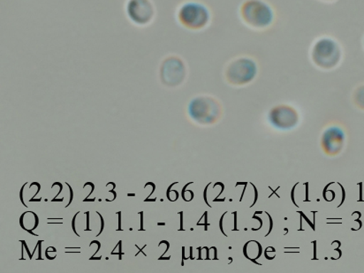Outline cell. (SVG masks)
Instances as JSON below:
<instances>
[{"label": "cell", "mask_w": 364, "mask_h": 273, "mask_svg": "<svg viewBox=\"0 0 364 273\" xmlns=\"http://www.w3.org/2000/svg\"><path fill=\"white\" fill-rule=\"evenodd\" d=\"M353 100L356 107L364 110V85H359L353 93Z\"/></svg>", "instance_id": "30bf717a"}, {"label": "cell", "mask_w": 364, "mask_h": 273, "mask_svg": "<svg viewBox=\"0 0 364 273\" xmlns=\"http://www.w3.org/2000/svg\"><path fill=\"white\" fill-rule=\"evenodd\" d=\"M176 14L178 23L193 32L205 31L213 21V10L200 0H185L177 7Z\"/></svg>", "instance_id": "3957f363"}, {"label": "cell", "mask_w": 364, "mask_h": 273, "mask_svg": "<svg viewBox=\"0 0 364 273\" xmlns=\"http://www.w3.org/2000/svg\"><path fill=\"white\" fill-rule=\"evenodd\" d=\"M188 73L187 62L177 54H170L161 61L159 67L160 80L164 85L177 87L187 79Z\"/></svg>", "instance_id": "5b68a950"}, {"label": "cell", "mask_w": 364, "mask_h": 273, "mask_svg": "<svg viewBox=\"0 0 364 273\" xmlns=\"http://www.w3.org/2000/svg\"><path fill=\"white\" fill-rule=\"evenodd\" d=\"M122 242H119V259L121 260L122 259Z\"/></svg>", "instance_id": "44dd1931"}, {"label": "cell", "mask_w": 364, "mask_h": 273, "mask_svg": "<svg viewBox=\"0 0 364 273\" xmlns=\"http://www.w3.org/2000/svg\"><path fill=\"white\" fill-rule=\"evenodd\" d=\"M26 184L27 183H25L23 187L21 188V191L20 192V198H21V203H23V206L26 207V208H27L28 205H26V203H24V200H23V191H24L25 186H26Z\"/></svg>", "instance_id": "4fadbf2b"}, {"label": "cell", "mask_w": 364, "mask_h": 273, "mask_svg": "<svg viewBox=\"0 0 364 273\" xmlns=\"http://www.w3.org/2000/svg\"><path fill=\"white\" fill-rule=\"evenodd\" d=\"M318 1L326 4H333L335 2L338 1V0H318Z\"/></svg>", "instance_id": "d6986e66"}, {"label": "cell", "mask_w": 364, "mask_h": 273, "mask_svg": "<svg viewBox=\"0 0 364 273\" xmlns=\"http://www.w3.org/2000/svg\"><path fill=\"white\" fill-rule=\"evenodd\" d=\"M95 201H96V198H93V199L86 198V199L83 200V202H95Z\"/></svg>", "instance_id": "7402d4cb"}, {"label": "cell", "mask_w": 364, "mask_h": 273, "mask_svg": "<svg viewBox=\"0 0 364 273\" xmlns=\"http://www.w3.org/2000/svg\"><path fill=\"white\" fill-rule=\"evenodd\" d=\"M238 14L247 28L257 32L270 31L278 19L275 7L267 0H244Z\"/></svg>", "instance_id": "7a4b0ae2"}, {"label": "cell", "mask_w": 364, "mask_h": 273, "mask_svg": "<svg viewBox=\"0 0 364 273\" xmlns=\"http://www.w3.org/2000/svg\"><path fill=\"white\" fill-rule=\"evenodd\" d=\"M65 184H67V186L69 188V191H70V201H69V203H68V205H65V208H68V207L69 205H70V203H72L73 199H74V192H73L70 185H69L68 183H65Z\"/></svg>", "instance_id": "8fae6325"}, {"label": "cell", "mask_w": 364, "mask_h": 273, "mask_svg": "<svg viewBox=\"0 0 364 273\" xmlns=\"http://www.w3.org/2000/svg\"><path fill=\"white\" fill-rule=\"evenodd\" d=\"M127 17L134 26L147 27L156 17V6L152 0H127Z\"/></svg>", "instance_id": "52a82bcc"}, {"label": "cell", "mask_w": 364, "mask_h": 273, "mask_svg": "<svg viewBox=\"0 0 364 273\" xmlns=\"http://www.w3.org/2000/svg\"><path fill=\"white\" fill-rule=\"evenodd\" d=\"M90 260H100L101 259V257H90Z\"/></svg>", "instance_id": "484cf974"}, {"label": "cell", "mask_w": 364, "mask_h": 273, "mask_svg": "<svg viewBox=\"0 0 364 273\" xmlns=\"http://www.w3.org/2000/svg\"><path fill=\"white\" fill-rule=\"evenodd\" d=\"M270 121L273 126L278 129H289L296 125L299 117L293 107L289 105H279L271 111Z\"/></svg>", "instance_id": "ba28073f"}, {"label": "cell", "mask_w": 364, "mask_h": 273, "mask_svg": "<svg viewBox=\"0 0 364 273\" xmlns=\"http://www.w3.org/2000/svg\"><path fill=\"white\" fill-rule=\"evenodd\" d=\"M155 201H156V198H154V199L146 198L144 200V202H155Z\"/></svg>", "instance_id": "cb8c5ba5"}, {"label": "cell", "mask_w": 364, "mask_h": 273, "mask_svg": "<svg viewBox=\"0 0 364 273\" xmlns=\"http://www.w3.org/2000/svg\"><path fill=\"white\" fill-rule=\"evenodd\" d=\"M140 215H141V229H140V230L144 231V220H143L144 213H143V212L140 213Z\"/></svg>", "instance_id": "ac0fdd59"}, {"label": "cell", "mask_w": 364, "mask_h": 273, "mask_svg": "<svg viewBox=\"0 0 364 273\" xmlns=\"http://www.w3.org/2000/svg\"><path fill=\"white\" fill-rule=\"evenodd\" d=\"M189 112L196 121L210 124L220 119L222 108L220 102L213 97L201 96L194 98L189 105Z\"/></svg>", "instance_id": "8992f818"}, {"label": "cell", "mask_w": 364, "mask_h": 273, "mask_svg": "<svg viewBox=\"0 0 364 273\" xmlns=\"http://www.w3.org/2000/svg\"><path fill=\"white\" fill-rule=\"evenodd\" d=\"M21 243H23L25 249H26L27 253H28V256H30V259H32V254H31L30 250H28V247L26 242L21 241Z\"/></svg>", "instance_id": "2e32d148"}, {"label": "cell", "mask_w": 364, "mask_h": 273, "mask_svg": "<svg viewBox=\"0 0 364 273\" xmlns=\"http://www.w3.org/2000/svg\"><path fill=\"white\" fill-rule=\"evenodd\" d=\"M43 242V241H39L38 242V246H39V253H38V259H41L42 260V257H41V243Z\"/></svg>", "instance_id": "ffe728a7"}, {"label": "cell", "mask_w": 364, "mask_h": 273, "mask_svg": "<svg viewBox=\"0 0 364 273\" xmlns=\"http://www.w3.org/2000/svg\"><path fill=\"white\" fill-rule=\"evenodd\" d=\"M362 45H363V48L364 50V36H363V38Z\"/></svg>", "instance_id": "4316f807"}, {"label": "cell", "mask_w": 364, "mask_h": 273, "mask_svg": "<svg viewBox=\"0 0 364 273\" xmlns=\"http://www.w3.org/2000/svg\"><path fill=\"white\" fill-rule=\"evenodd\" d=\"M41 201V198H39V199H31L30 200V202H40Z\"/></svg>", "instance_id": "d4e9b609"}, {"label": "cell", "mask_w": 364, "mask_h": 273, "mask_svg": "<svg viewBox=\"0 0 364 273\" xmlns=\"http://www.w3.org/2000/svg\"><path fill=\"white\" fill-rule=\"evenodd\" d=\"M97 214L98 215V216L100 217V220H101V229H100V234L97 235V236H100L102 234V232H103V230H104L105 222H104L103 216H102V215L100 213L97 212Z\"/></svg>", "instance_id": "7c38bea8"}, {"label": "cell", "mask_w": 364, "mask_h": 273, "mask_svg": "<svg viewBox=\"0 0 364 273\" xmlns=\"http://www.w3.org/2000/svg\"><path fill=\"white\" fill-rule=\"evenodd\" d=\"M78 214H79V213L75 215L74 218H73L72 228H73V231H74L75 234L77 236H80L79 234H77V232H76V229H75V218Z\"/></svg>", "instance_id": "5bb4252c"}, {"label": "cell", "mask_w": 364, "mask_h": 273, "mask_svg": "<svg viewBox=\"0 0 364 273\" xmlns=\"http://www.w3.org/2000/svg\"><path fill=\"white\" fill-rule=\"evenodd\" d=\"M159 225H166V223H159Z\"/></svg>", "instance_id": "83f0119b"}, {"label": "cell", "mask_w": 364, "mask_h": 273, "mask_svg": "<svg viewBox=\"0 0 364 273\" xmlns=\"http://www.w3.org/2000/svg\"><path fill=\"white\" fill-rule=\"evenodd\" d=\"M117 215H119V228L118 231H122V213L121 212L117 213Z\"/></svg>", "instance_id": "e0dca14e"}, {"label": "cell", "mask_w": 364, "mask_h": 273, "mask_svg": "<svg viewBox=\"0 0 364 273\" xmlns=\"http://www.w3.org/2000/svg\"><path fill=\"white\" fill-rule=\"evenodd\" d=\"M87 228L85 229V231H91L90 228V213L87 212Z\"/></svg>", "instance_id": "9a60e30c"}, {"label": "cell", "mask_w": 364, "mask_h": 273, "mask_svg": "<svg viewBox=\"0 0 364 273\" xmlns=\"http://www.w3.org/2000/svg\"><path fill=\"white\" fill-rule=\"evenodd\" d=\"M259 74V63L256 58L242 54L232 58L225 64L224 77L232 86L242 87L250 85Z\"/></svg>", "instance_id": "277c9868"}, {"label": "cell", "mask_w": 364, "mask_h": 273, "mask_svg": "<svg viewBox=\"0 0 364 273\" xmlns=\"http://www.w3.org/2000/svg\"><path fill=\"white\" fill-rule=\"evenodd\" d=\"M344 143V134L338 127H331L323 134L322 148L329 156L338 154L342 150Z\"/></svg>", "instance_id": "9c48e42d"}, {"label": "cell", "mask_w": 364, "mask_h": 273, "mask_svg": "<svg viewBox=\"0 0 364 273\" xmlns=\"http://www.w3.org/2000/svg\"><path fill=\"white\" fill-rule=\"evenodd\" d=\"M309 57L312 65L319 70L333 71L344 60V47L335 36L321 35L313 40Z\"/></svg>", "instance_id": "6da1fadb"}, {"label": "cell", "mask_w": 364, "mask_h": 273, "mask_svg": "<svg viewBox=\"0 0 364 273\" xmlns=\"http://www.w3.org/2000/svg\"><path fill=\"white\" fill-rule=\"evenodd\" d=\"M63 201H64V198H61V199L53 198L52 200V202H63Z\"/></svg>", "instance_id": "603a6c76"}]
</instances>
